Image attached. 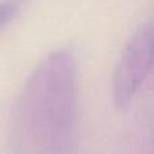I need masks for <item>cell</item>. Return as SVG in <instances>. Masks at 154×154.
Instances as JSON below:
<instances>
[{
    "label": "cell",
    "instance_id": "2",
    "mask_svg": "<svg viewBox=\"0 0 154 154\" xmlns=\"http://www.w3.org/2000/svg\"><path fill=\"white\" fill-rule=\"evenodd\" d=\"M154 68V23L141 26L125 45L112 75V100L118 108L127 107Z\"/></svg>",
    "mask_w": 154,
    "mask_h": 154
},
{
    "label": "cell",
    "instance_id": "3",
    "mask_svg": "<svg viewBox=\"0 0 154 154\" xmlns=\"http://www.w3.org/2000/svg\"><path fill=\"white\" fill-rule=\"evenodd\" d=\"M20 10L19 0H4L0 2V29L8 24Z\"/></svg>",
    "mask_w": 154,
    "mask_h": 154
},
{
    "label": "cell",
    "instance_id": "1",
    "mask_svg": "<svg viewBox=\"0 0 154 154\" xmlns=\"http://www.w3.org/2000/svg\"><path fill=\"white\" fill-rule=\"evenodd\" d=\"M77 65L68 49L43 57L26 80L11 122L14 154H76Z\"/></svg>",
    "mask_w": 154,
    "mask_h": 154
}]
</instances>
